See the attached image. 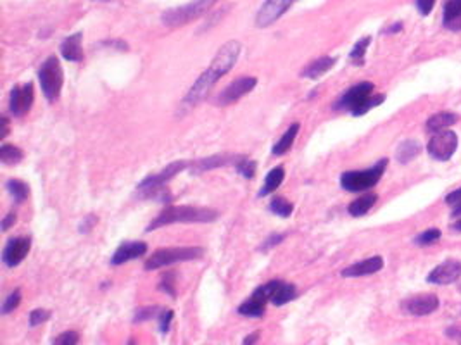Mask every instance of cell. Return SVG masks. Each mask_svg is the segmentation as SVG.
I'll return each mask as SVG.
<instances>
[{
  "mask_svg": "<svg viewBox=\"0 0 461 345\" xmlns=\"http://www.w3.org/2000/svg\"><path fill=\"white\" fill-rule=\"evenodd\" d=\"M8 133H9V121L5 116H2V138L8 137Z\"/></svg>",
  "mask_w": 461,
  "mask_h": 345,
  "instance_id": "46",
  "label": "cell"
},
{
  "mask_svg": "<svg viewBox=\"0 0 461 345\" xmlns=\"http://www.w3.org/2000/svg\"><path fill=\"white\" fill-rule=\"evenodd\" d=\"M187 168H188V162H185V161L171 162V164L166 166L162 171H159V172H155V175H151V177L144 178V180H142L140 183L137 185L138 195H140V197H154L158 192L162 190V187H164L168 181L173 180L178 172L184 171V169H187Z\"/></svg>",
  "mask_w": 461,
  "mask_h": 345,
  "instance_id": "6",
  "label": "cell"
},
{
  "mask_svg": "<svg viewBox=\"0 0 461 345\" xmlns=\"http://www.w3.org/2000/svg\"><path fill=\"white\" fill-rule=\"evenodd\" d=\"M21 304V290H14L5 297L4 304H2V314H9Z\"/></svg>",
  "mask_w": 461,
  "mask_h": 345,
  "instance_id": "36",
  "label": "cell"
},
{
  "mask_svg": "<svg viewBox=\"0 0 461 345\" xmlns=\"http://www.w3.org/2000/svg\"><path fill=\"white\" fill-rule=\"evenodd\" d=\"M51 320V311L47 309H35L29 314V327L35 328L38 324H44L45 321Z\"/></svg>",
  "mask_w": 461,
  "mask_h": 345,
  "instance_id": "40",
  "label": "cell"
},
{
  "mask_svg": "<svg viewBox=\"0 0 461 345\" xmlns=\"http://www.w3.org/2000/svg\"><path fill=\"white\" fill-rule=\"evenodd\" d=\"M453 228H454V230H456V231H461V220L458 221V223H454V225H453Z\"/></svg>",
  "mask_w": 461,
  "mask_h": 345,
  "instance_id": "50",
  "label": "cell"
},
{
  "mask_svg": "<svg viewBox=\"0 0 461 345\" xmlns=\"http://www.w3.org/2000/svg\"><path fill=\"white\" fill-rule=\"evenodd\" d=\"M266 302H270V290H268V283H264L258 287L247 301L242 302L237 313L245 318H261L266 311Z\"/></svg>",
  "mask_w": 461,
  "mask_h": 345,
  "instance_id": "11",
  "label": "cell"
},
{
  "mask_svg": "<svg viewBox=\"0 0 461 345\" xmlns=\"http://www.w3.org/2000/svg\"><path fill=\"white\" fill-rule=\"evenodd\" d=\"M404 313L411 314V316H427L437 311L439 307V298L434 294L416 295V297H410L401 304Z\"/></svg>",
  "mask_w": 461,
  "mask_h": 345,
  "instance_id": "15",
  "label": "cell"
},
{
  "mask_svg": "<svg viewBox=\"0 0 461 345\" xmlns=\"http://www.w3.org/2000/svg\"><path fill=\"white\" fill-rule=\"evenodd\" d=\"M386 101V95H371L370 99H368L366 102H364L363 105H361L360 109H358V112L354 116H363V114H366L368 111H371V109H375V107H379L380 104H382V102Z\"/></svg>",
  "mask_w": 461,
  "mask_h": 345,
  "instance_id": "38",
  "label": "cell"
},
{
  "mask_svg": "<svg viewBox=\"0 0 461 345\" xmlns=\"http://www.w3.org/2000/svg\"><path fill=\"white\" fill-rule=\"evenodd\" d=\"M149 247L145 242H125V244L119 245L116 248V252L111 257L112 266H121V264L128 263V261H134V259L142 257V255L147 254Z\"/></svg>",
  "mask_w": 461,
  "mask_h": 345,
  "instance_id": "17",
  "label": "cell"
},
{
  "mask_svg": "<svg viewBox=\"0 0 461 345\" xmlns=\"http://www.w3.org/2000/svg\"><path fill=\"white\" fill-rule=\"evenodd\" d=\"M214 2H216V0H195L192 4L171 9V11L162 14V23H164L166 26H171V28L184 26L187 25V23L194 21V19L201 18L202 14H205Z\"/></svg>",
  "mask_w": 461,
  "mask_h": 345,
  "instance_id": "7",
  "label": "cell"
},
{
  "mask_svg": "<svg viewBox=\"0 0 461 345\" xmlns=\"http://www.w3.org/2000/svg\"><path fill=\"white\" fill-rule=\"evenodd\" d=\"M434 5H436V0H416V9L422 16H429Z\"/></svg>",
  "mask_w": 461,
  "mask_h": 345,
  "instance_id": "43",
  "label": "cell"
},
{
  "mask_svg": "<svg viewBox=\"0 0 461 345\" xmlns=\"http://www.w3.org/2000/svg\"><path fill=\"white\" fill-rule=\"evenodd\" d=\"M387 164H389L387 159H380L377 164L371 166V168L368 169H363V171L342 172V177H340V187L347 192H354V194L370 190L371 187H375V185L380 181Z\"/></svg>",
  "mask_w": 461,
  "mask_h": 345,
  "instance_id": "3",
  "label": "cell"
},
{
  "mask_svg": "<svg viewBox=\"0 0 461 345\" xmlns=\"http://www.w3.org/2000/svg\"><path fill=\"white\" fill-rule=\"evenodd\" d=\"M33 101H35V92H33L32 83L14 86L9 97V111L14 116H25L32 109Z\"/></svg>",
  "mask_w": 461,
  "mask_h": 345,
  "instance_id": "14",
  "label": "cell"
},
{
  "mask_svg": "<svg viewBox=\"0 0 461 345\" xmlns=\"http://www.w3.org/2000/svg\"><path fill=\"white\" fill-rule=\"evenodd\" d=\"M14 223H16V212H9V214L4 218V221H2V230L8 231Z\"/></svg>",
  "mask_w": 461,
  "mask_h": 345,
  "instance_id": "45",
  "label": "cell"
},
{
  "mask_svg": "<svg viewBox=\"0 0 461 345\" xmlns=\"http://www.w3.org/2000/svg\"><path fill=\"white\" fill-rule=\"evenodd\" d=\"M456 121L458 116L453 114V112H439L436 116H430L425 126L429 131H440V129H446L449 126H453Z\"/></svg>",
  "mask_w": 461,
  "mask_h": 345,
  "instance_id": "27",
  "label": "cell"
},
{
  "mask_svg": "<svg viewBox=\"0 0 461 345\" xmlns=\"http://www.w3.org/2000/svg\"><path fill=\"white\" fill-rule=\"evenodd\" d=\"M23 157H25V152L19 147H16V145L4 144L2 149H0V161L5 166L18 164V162H21Z\"/></svg>",
  "mask_w": 461,
  "mask_h": 345,
  "instance_id": "29",
  "label": "cell"
},
{
  "mask_svg": "<svg viewBox=\"0 0 461 345\" xmlns=\"http://www.w3.org/2000/svg\"><path fill=\"white\" fill-rule=\"evenodd\" d=\"M377 201H379V197H377L375 194L363 195V197H360V199H356V201L351 202L347 211H349V214L354 216V218H360V216L366 214V212L373 207Z\"/></svg>",
  "mask_w": 461,
  "mask_h": 345,
  "instance_id": "26",
  "label": "cell"
},
{
  "mask_svg": "<svg viewBox=\"0 0 461 345\" xmlns=\"http://www.w3.org/2000/svg\"><path fill=\"white\" fill-rule=\"evenodd\" d=\"M242 45L238 42H228L225 43L223 47L218 51V54L214 55V59L211 61L209 68L195 79L194 85L190 86V90L185 95V104L187 105H195L201 101H204L205 95L213 90V86L216 85L221 79V76L227 75L228 71H232L235 64L238 61V55H240Z\"/></svg>",
  "mask_w": 461,
  "mask_h": 345,
  "instance_id": "1",
  "label": "cell"
},
{
  "mask_svg": "<svg viewBox=\"0 0 461 345\" xmlns=\"http://www.w3.org/2000/svg\"><path fill=\"white\" fill-rule=\"evenodd\" d=\"M99 2H114V0H99Z\"/></svg>",
  "mask_w": 461,
  "mask_h": 345,
  "instance_id": "51",
  "label": "cell"
},
{
  "mask_svg": "<svg viewBox=\"0 0 461 345\" xmlns=\"http://www.w3.org/2000/svg\"><path fill=\"white\" fill-rule=\"evenodd\" d=\"M443 23L451 31H461V0H446Z\"/></svg>",
  "mask_w": 461,
  "mask_h": 345,
  "instance_id": "22",
  "label": "cell"
},
{
  "mask_svg": "<svg viewBox=\"0 0 461 345\" xmlns=\"http://www.w3.org/2000/svg\"><path fill=\"white\" fill-rule=\"evenodd\" d=\"M159 313H161V309H158V307H142V309L135 311L134 323H142V321H147V320H152V318H158Z\"/></svg>",
  "mask_w": 461,
  "mask_h": 345,
  "instance_id": "37",
  "label": "cell"
},
{
  "mask_svg": "<svg viewBox=\"0 0 461 345\" xmlns=\"http://www.w3.org/2000/svg\"><path fill=\"white\" fill-rule=\"evenodd\" d=\"M235 168H237L238 175H242L244 178H253L256 175V161L249 157H240L237 162H235Z\"/></svg>",
  "mask_w": 461,
  "mask_h": 345,
  "instance_id": "33",
  "label": "cell"
},
{
  "mask_svg": "<svg viewBox=\"0 0 461 345\" xmlns=\"http://www.w3.org/2000/svg\"><path fill=\"white\" fill-rule=\"evenodd\" d=\"M440 235H443L440 233V230H437V228H430V230H425L423 233L418 235V237L414 238V244L423 245V247H425V245H432V244H436V242H439Z\"/></svg>",
  "mask_w": 461,
  "mask_h": 345,
  "instance_id": "35",
  "label": "cell"
},
{
  "mask_svg": "<svg viewBox=\"0 0 461 345\" xmlns=\"http://www.w3.org/2000/svg\"><path fill=\"white\" fill-rule=\"evenodd\" d=\"M461 214V202L460 204L453 205V216H460Z\"/></svg>",
  "mask_w": 461,
  "mask_h": 345,
  "instance_id": "49",
  "label": "cell"
},
{
  "mask_svg": "<svg viewBox=\"0 0 461 345\" xmlns=\"http://www.w3.org/2000/svg\"><path fill=\"white\" fill-rule=\"evenodd\" d=\"M401 28H403V25H401V23H396V25L390 26V28L387 29V33H396V31H399Z\"/></svg>",
  "mask_w": 461,
  "mask_h": 345,
  "instance_id": "48",
  "label": "cell"
},
{
  "mask_svg": "<svg viewBox=\"0 0 461 345\" xmlns=\"http://www.w3.org/2000/svg\"><path fill=\"white\" fill-rule=\"evenodd\" d=\"M173 316H175V314L171 309H161V313H159V316H158L159 331H161V333H168V331H170Z\"/></svg>",
  "mask_w": 461,
  "mask_h": 345,
  "instance_id": "39",
  "label": "cell"
},
{
  "mask_svg": "<svg viewBox=\"0 0 461 345\" xmlns=\"http://www.w3.org/2000/svg\"><path fill=\"white\" fill-rule=\"evenodd\" d=\"M79 340V335L76 333V331H64V333H61L59 337H55L54 340H52V344H58V345H76Z\"/></svg>",
  "mask_w": 461,
  "mask_h": 345,
  "instance_id": "41",
  "label": "cell"
},
{
  "mask_svg": "<svg viewBox=\"0 0 461 345\" xmlns=\"http://www.w3.org/2000/svg\"><path fill=\"white\" fill-rule=\"evenodd\" d=\"M373 90H375L373 83L370 81L358 83V85L351 86L349 90L344 92L342 97L335 102L334 107L337 109V111H349L351 114L354 116L358 112V109L371 97Z\"/></svg>",
  "mask_w": 461,
  "mask_h": 345,
  "instance_id": "8",
  "label": "cell"
},
{
  "mask_svg": "<svg viewBox=\"0 0 461 345\" xmlns=\"http://www.w3.org/2000/svg\"><path fill=\"white\" fill-rule=\"evenodd\" d=\"M446 202L449 205H456L461 202V188H456V190H453L451 194L446 195Z\"/></svg>",
  "mask_w": 461,
  "mask_h": 345,
  "instance_id": "44",
  "label": "cell"
},
{
  "mask_svg": "<svg viewBox=\"0 0 461 345\" xmlns=\"http://www.w3.org/2000/svg\"><path fill=\"white\" fill-rule=\"evenodd\" d=\"M218 211L205 207H194V205H168L161 214L151 221L147 231L168 227L173 223H213L218 220Z\"/></svg>",
  "mask_w": 461,
  "mask_h": 345,
  "instance_id": "2",
  "label": "cell"
},
{
  "mask_svg": "<svg viewBox=\"0 0 461 345\" xmlns=\"http://www.w3.org/2000/svg\"><path fill=\"white\" fill-rule=\"evenodd\" d=\"M420 152H422V147H420V144L416 140H406L397 147L396 157L401 164H406V162L413 161Z\"/></svg>",
  "mask_w": 461,
  "mask_h": 345,
  "instance_id": "28",
  "label": "cell"
},
{
  "mask_svg": "<svg viewBox=\"0 0 461 345\" xmlns=\"http://www.w3.org/2000/svg\"><path fill=\"white\" fill-rule=\"evenodd\" d=\"M38 79L45 99L49 102L58 101L62 90V83H64V73H62L61 62H59V59L55 55H51L42 64V68L38 71Z\"/></svg>",
  "mask_w": 461,
  "mask_h": 345,
  "instance_id": "5",
  "label": "cell"
},
{
  "mask_svg": "<svg viewBox=\"0 0 461 345\" xmlns=\"http://www.w3.org/2000/svg\"><path fill=\"white\" fill-rule=\"evenodd\" d=\"M296 0H266L256 16L258 28H268L282 18Z\"/></svg>",
  "mask_w": 461,
  "mask_h": 345,
  "instance_id": "12",
  "label": "cell"
},
{
  "mask_svg": "<svg viewBox=\"0 0 461 345\" xmlns=\"http://www.w3.org/2000/svg\"><path fill=\"white\" fill-rule=\"evenodd\" d=\"M458 149V137L454 131L449 129H440L436 131L432 138H430L427 151H429L430 157L436 161H449L453 154Z\"/></svg>",
  "mask_w": 461,
  "mask_h": 345,
  "instance_id": "9",
  "label": "cell"
},
{
  "mask_svg": "<svg viewBox=\"0 0 461 345\" xmlns=\"http://www.w3.org/2000/svg\"><path fill=\"white\" fill-rule=\"evenodd\" d=\"M175 281H177V274L173 271H168L166 274H162L161 283H159V290L166 292V294L170 295V297H177V288H175Z\"/></svg>",
  "mask_w": 461,
  "mask_h": 345,
  "instance_id": "34",
  "label": "cell"
},
{
  "mask_svg": "<svg viewBox=\"0 0 461 345\" xmlns=\"http://www.w3.org/2000/svg\"><path fill=\"white\" fill-rule=\"evenodd\" d=\"M384 268V259L380 255H373L370 259H364L361 263L353 264V266L346 268L342 271L344 278H358V277H368V274L379 273Z\"/></svg>",
  "mask_w": 461,
  "mask_h": 345,
  "instance_id": "19",
  "label": "cell"
},
{
  "mask_svg": "<svg viewBox=\"0 0 461 345\" xmlns=\"http://www.w3.org/2000/svg\"><path fill=\"white\" fill-rule=\"evenodd\" d=\"M270 211L273 214L280 216V218H288L292 214V211H294V204L284 197H275L270 202Z\"/></svg>",
  "mask_w": 461,
  "mask_h": 345,
  "instance_id": "31",
  "label": "cell"
},
{
  "mask_svg": "<svg viewBox=\"0 0 461 345\" xmlns=\"http://www.w3.org/2000/svg\"><path fill=\"white\" fill-rule=\"evenodd\" d=\"M256 85L258 79L254 76H240V78L234 79L230 85L225 86V90L216 97V105H230L234 102L240 101L249 92H253Z\"/></svg>",
  "mask_w": 461,
  "mask_h": 345,
  "instance_id": "10",
  "label": "cell"
},
{
  "mask_svg": "<svg viewBox=\"0 0 461 345\" xmlns=\"http://www.w3.org/2000/svg\"><path fill=\"white\" fill-rule=\"evenodd\" d=\"M258 338H260V331H256V333L249 335V337H245L244 344H256Z\"/></svg>",
  "mask_w": 461,
  "mask_h": 345,
  "instance_id": "47",
  "label": "cell"
},
{
  "mask_svg": "<svg viewBox=\"0 0 461 345\" xmlns=\"http://www.w3.org/2000/svg\"><path fill=\"white\" fill-rule=\"evenodd\" d=\"M284 180H285V169L282 168V166H277V168H273L266 175V180H264L263 188H261L258 195H260V197H266V195L273 194V192L277 190L282 183H284Z\"/></svg>",
  "mask_w": 461,
  "mask_h": 345,
  "instance_id": "25",
  "label": "cell"
},
{
  "mask_svg": "<svg viewBox=\"0 0 461 345\" xmlns=\"http://www.w3.org/2000/svg\"><path fill=\"white\" fill-rule=\"evenodd\" d=\"M29 248H32V240L28 237L11 238L2 251V261L8 268H16L25 261Z\"/></svg>",
  "mask_w": 461,
  "mask_h": 345,
  "instance_id": "13",
  "label": "cell"
},
{
  "mask_svg": "<svg viewBox=\"0 0 461 345\" xmlns=\"http://www.w3.org/2000/svg\"><path fill=\"white\" fill-rule=\"evenodd\" d=\"M240 157H234V155H213V157H204L199 159L195 162H188V168H190L192 175H201V172L211 171V169L221 168V166H228L232 162H237Z\"/></svg>",
  "mask_w": 461,
  "mask_h": 345,
  "instance_id": "20",
  "label": "cell"
},
{
  "mask_svg": "<svg viewBox=\"0 0 461 345\" xmlns=\"http://www.w3.org/2000/svg\"><path fill=\"white\" fill-rule=\"evenodd\" d=\"M299 129H301L299 123H294V125L288 126L287 131H285V133H284V137H282L280 140H278L277 144L273 145L271 152H273L275 155L287 154V152L292 149V145H294V140H296L297 133H299Z\"/></svg>",
  "mask_w": 461,
  "mask_h": 345,
  "instance_id": "24",
  "label": "cell"
},
{
  "mask_svg": "<svg viewBox=\"0 0 461 345\" xmlns=\"http://www.w3.org/2000/svg\"><path fill=\"white\" fill-rule=\"evenodd\" d=\"M460 277H461V263L460 261H454V259H449L446 263L439 264L436 270H432V273L427 277V281L434 285H449L454 283Z\"/></svg>",
  "mask_w": 461,
  "mask_h": 345,
  "instance_id": "16",
  "label": "cell"
},
{
  "mask_svg": "<svg viewBox=\"0 0 461 345\" xmlns=\"http://www.w3.org/2000/svg\"><path fill=\"white\" fill-rule=\"evenodd\" d=\"M370 42H371L370 36H364V38H361L360 42L354 45L353 51H351V54H349V59L351 61H354V64H363L364 54H366V49H368V45H370Z\"/></svg>",
  "mask_w": 461,
  "mask_h": 345,
  "instance_id": "32",
  "label": "cell"
},
{
  "mask_svg": "<svg viewBox=\"0 0 461 345\" xmlns=\"http://www.w3.org/2000/svg\"><path fill=\"white\" fill-rule=\"evenodd\" d=\"M335 62H337V59H335V58L316 59V61H313L310 66H306V68L303 69L301 76H303V78L318 79L320 76H323L325 73L330 71V69L335 66Z\"/></svg>",
  "mask_w": 461,
  "mask_h": 345,
  "instance_id": "23",
  "label": "cell"
},
{
  "mask_svg": "<svg viewBox=\"0 0 461 345\" xmlns=\"http://www.w3.org/2000/svg\"><path fill=\"white\" fill-rule=\"evenodd\" d=\"M268 290H270V302L275 306H285L287 302L294 301L297 295L296 285L282 280L268 281Z\"/></svg>",
  "mask_w": 461,
  "mask_h": 345,
  "instance_id": "18",
  "label": "cell"
},
{
  "mask_svg": "<svg viewBox=\"0 0 461 345\" xmlns=\"http://www.w3.org/2000/svg\"><path fill=\"white\" fill-rule=\"evenodd\" d=\"M5 187H8L9 194L14 197V201L18 202V204H21V202H25L26 199H28L29 195V187L25 183V181L21 180H9L8 183H5Z\"/></svg>",
  "mask_w": 461,
  "mask_h": 345,
  "instance_id": "30",
  "label": "cell"
},
{
  "mask_svg": "<svg viewBox=\"0 0 461 345\" xmlns=\"http://www.w3.org/2000/svg\"><path fill=\"white\" fill-rule=\"evenodd\" d=\"M204 255L202 247H168L155 251L151 257L145 261V270H159V268L171 266L177 263H185V261H194Z\"/></svg>",
  "mask_w": 461,
  "mask_h": 345,
  "instance_id": "4",
  "label": "cell"
},
{
  "mask_svg": "<svg viewBox=\"0 0 461 345\" xmlns=\"http://www.w3.org/2000/svg\"><path fill=\"white\" fill-rule=\"evenodd\" d=\"M82 38H83V33H75V35L68 36V38L61 43V54L66 61H69V62L83 61Z\"/></svg>",
  "mask_w": 461,
  "mask_h": 345,
  "instance_id": "21",
  "label": "cell"
},
{
  "mask_svg": "<svg viewBox=\"0 0 461 345\" xmlns=\"http://www.w3.org/2000/svg\"><path fill=\"white\" fill-rule=\"evenodd\" d=\"M284 238H285L284 233H273V235H270V237H268L266 240L263 242V245H261V247H260V251L268 252V251H270V248H273L275 245H278V244H280V242H284Z\"/></svg>",
  "mask_w": 461,
  "mask_h": 345,
  "instance_id": "42",
  "label": "cell"
}]
</instances>
